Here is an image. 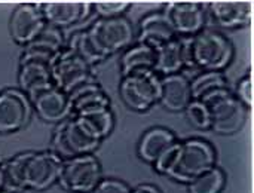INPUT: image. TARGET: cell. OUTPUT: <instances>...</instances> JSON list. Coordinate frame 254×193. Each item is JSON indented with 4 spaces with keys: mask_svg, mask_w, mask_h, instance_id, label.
Segmentation results:
<instances>
[{
    "mask_svg": "<svg viewBox=\"0 0 254 193\" xmlns=\"http://www.w3.org/2000/svg\"><path fill=\"white\" fill-rule=\"evenodd\" d=\"M188 68L199 71H223L234 60V45L229 37L213 27H204L192 37H183Z\"/></svg>",
    "mask_w": 254,
    "mask_h": 193,
    "instance_id": "6da1fadb",
    "label": "cell"
},
{
    "mask_svg": "<svg viewBox=\"0 0 254 193\" xmlns=\"http://www.w3.org/2000/svg\"><path fill=\"white\" fill-rule=\"evenodd\" d=\"M198 101L207 106L211 118L210 129L219 135L237 134L247 121L249 109L237 98L229 86L216 89Z\"/></svg>",
    "mask_w": 254,
    "mask_h": 193,
    "instance_id": "7a4b0ae2",
    "label": "cell"
},
{
    "mask_svg": "<svg viewBox=\"0 0 254 193\" xmlns=\"http://www.w3.org/2000/svg\"><path fill=\"white\" fill-rule=\"evenodd\" d=\"M217 153L214 146L204 138H188L180 141L177 162L170 173V179L188 185L190 180L216 167Z\"/></svg>",
    "mask_w": 254,
    "mask_h": 193,
    "instance_id": "3957f363",
    "label": "cell"
},
{
    "mask_svg": "<svg viewBox=\"0 0 254 193\" xmlns=\"http://www.w3.org/2000/svg\"><path fill=\"white\" fill-rule=\"evenodd\" d=\"M86 30L106 60L135 43V31L127 16L97 18Z\"/></svg>",
    "mask_w": 254,
    "mask_h": 193,
    "instance_id": "277c9868",
    "label": "cell"
},
{
    "mask_svg": "<svg viewBox=\"0 0 254 193\" xmlns=\"http://www.w3.org/2000/svg\"><path fill=\"white\" fill-rule=\"evenodd\" d=\"M119 95L128 109L138 113L147 112L159 103L161 77L153 70L124 76L119 83Z\"/></svg>",
    "mask_w": 254,
    "mask_h": 193,
    "instance_id": "5b68a950",
    "label": "cell"
},
{
    "mask_svg": "<svg viewBox=\"0 0 254 193\" xmlns=\"http://www.w3.org/2000/svg\"><path fill=\"white\" fill-rule=\"evenodd\" d=\"M103 180V168L94 153L63 161L58 185L68 193H91Z\"/></svg>",
    "mask_w": 254,
    "mask_h": 193,
    "instance_id": "8992f818",
    "label": "cell"
},
{
    "mask_svg": "<svg viewBox=\"0 0 254 193\" xmlns=\"http://www.w3.org/2000/svg\"><path fill=\"white\" fill-rule=\"evenodd\" d=\"M100 143L101 141L92 138L82 128L74 116H70L57 125L51 140V152H54L63 161H67L74 156L94 153Z\"/></svg>",
    "mask_w": 254,
    "mask_h": 193,
    "instance_id": "52a82bcc",
    "label": "cell"
},
{
    "mask_svg": "<svg viewBox=\"0 0 254 193\" xmlns=\"http://www.w3.org/2000/svg\"><path fill=\"white\" fill-rule=\"evenodd\" d=\"M22 156L24 185L27 191L42 192L58 183L63 159L54 152H25Z\"/></svg>",
    "mask_w": 254,
    "mask_h": 193,
    "instance_id": "ba28073f",
    "label": "cell"
},
{
    "mask_svg": "<svg viewBox=\"0 0 254 193\" xmlns=\"http://www.w3.org/2000/svg\"><path fill=\"white\" fill-rule=\"evenodd\" d=\"M33 106L18 88L0 91V134H13L25 128L31 119Z\"/></svg>",
    "mask_w": 254,
    "mask_h": 193,
    "instance_id": "9c48e42d",
    "label": "cell"
},
{
    "mask_svg": "<svg viewBox=\"0 0 254 193\" xmlns=\"http://www.w3.org/2000/svg\"><path fill=\"white\" fill-rule=\"evenodd\" d=\"M52 82L60 91L70 94L82 83L92 80L91 67L73 51L64 48L58 58L51 65Z\"/></svg>",
    "mask_w": 254,
    "mask_h": 193,
    "instance_id": "30bf717a",
    "label": "cell"
},
{
    "mask_svg": "<svg viewBox=\"0 0 254 193\" xmlns=\"http://www.w3.org/2000/svg\"><path fill=\"white\" fill-rule=\"evenodd\" d=\"M162 12L177 37H192L205 27V4L201 1H167Z\"/></svg>",
    "mask_w": 254,
    "mask_h": 193,
    "instance_id": "8fae6325",
    "label": "cell"
},
{
    "mask_svg": "<svg viewBox=\"0 0 254 193\" xmlns=\"http://www.w3.org/2000/svg\"><path fill=\"white\" fill-rule=\"evenodd\" d=\"M40 3H19L9 18L10 37L22 48L30 45L45 28Z\"/></svg>",
    "mask_w": 254,
    "mask_h": 193,
    "instance_id": "7c38bea8",
    "label": "cell"
},
{
    "mask_svg": "<svg viewBox=\"0 0 254 193\" xmlns=\"http://www.w3.org/2000/svg\"><path fill=\"white\" fill-rule=\"evenodd\" d=\"M30 101L33 112H36V115L43 122L58 125L71 116V104L68 95L55 86L37 94Z\"/></svg>",
    "mask_w": 254,
    "mask_h": 193,
    "instance_id": "4fadbf2b",
    "label": "cell"
},
{
    "mask_svg": "<svg viewBox=\"0 0 254 193\" xmlns=\"http://www.w3.org/2000/svg\"><path fill=\"white\" fill-rule=\"evenodd\" d=\"M40 9L46 24L60 30L83 21L92 10L91 1H42Z\"/></svg>",
    "mask_w": 254,
    "mask_h": 193,
    "instance_id": "5bb4252c",
    "label": "cell"
},
{
    "mask_svg": "<svg viewBox=\"0 0 254 193\" xmlns=\"http://www.w3.org/2000/svg\"><path fill=\"white\" fill-rule=\"evenodd\" d=\"M177 37L170 24L167 15L162 10L150 12L144 15L138 22V31L135 34L137 43H144L152 48H158L168 40Z\"/></svg>",
    "mask_w": 254,
    "mask_h": 193,
    "instance_id": "9a60e30c",
    "label": "cell"
},
{
    "mask_svg": "<svg viewBox=\"0 0 254 193\" xmlns=\"http://www.w3.org/2000/svg\"><path fill=\"white\" fill-rule=\"evenodd\" d=\"M18 85L28 100L55 86L52 82L51 65L40 61H19Z\"/></svg>",
    "mask_w": 254,
    "mask_h": 193,
    "instance_id": "2e32d148",
    "label": "cell"
},
{
    "mask_svg": "<svg viewBox=\"0 0 254 193\" xmlns=\"http://www.w3.org/2000/svg\"><path fill=\"white\" fill-rule=\"evenodd\" d=\"M207 7L219 27L234 30L252 22V1H208Z\"/></svg>",
    "mask_w": 254,
    "mask_h": 193,
    "instance_id": "e0dca14e",
    "label": "cell"
},
{
    "mask_svg": "<svg viewBox=\"0 0 254 193\" xmlns=\"http://www.w3.org/2000/svg\"><path fill=\"white\" fill-rule=\"evenodd\" d=\"M192 101L190 80L182 74H170L161 77V106L173 113L185 112L188 104Z\"/></svg>",
    "mask_w": 254,
    "mask_h": 193,
    "instance_id": "ac0fdd59",
    "label": "cell"
},
{
    "mask_svg": "<svg viewBox=\"0 0 254 193\" xmlns=\"http://www.w3.org/2000/svg\"><path fill=\"white\" fill-rule=\"evenodd\" d=\"M67 95L71 104V116L83 112H91L95 109L110 107L109 95L95 79L82 83Z\"/></svg>",
    "mask_w": 254,
    "mask_h": 193,
    "instance_id": "d6986e66",
    "label": "cell"
},
{
    "mask_svg": "<svg viewBox=\"0 0 254 193\" xmlns=\"http://www.w3.org/2000/svg\"><path fill=\"white\" fill-rule=\"evenodd\" d=\"M155 49H156V60H155L153 71L159 77L182 73V70L186 67L183 37H174Z\"/></svg>",
    "mask_w": 254,
    "mask_h": 193,
    "instance_id": "ffe728a7",
    "label": "cell"
},
{
    "mask_svg": "<svg viewBox=\"0 0 254 193\" xmlns=\"http://www.w3.org/2000/svg\"><path fill=\"white\" fill-rule=\"evenodd\" d=\"M177 141V135L165 127H153L147 129L137 146L138 158L147 164H152L171 146Z\"/></svg>",
    "mask_w": 254,
    "mask_h": 193,
    "instance_id": "44dd1931",
    "label": "cell"
},
{
    "mask_svg": "<svg viewBox=\"0 0 254 193\" xmlns=\"http://www.w3.org/2000/svg\"><path fill=\"white\" fill-rule=\"evenodd\" d=\"M156 60V49L144 45V43H134L128 49L122 52L121 57V74L128 76L140 71L153 70Z\"/></svg>",
    "mask_w": 254,
    "mask_h": 193,
    "instance_id": "7402d4cb",
    "label": "cell"
},
{
    "mask_svg": "<svg viewBox=\"0 0 254 193\" xmlns=\"http://www.w3.org/2000/svg\"><path fill=\"white\" fill-rule=\"evenodd\" d=\"M82 128L95 140L103 141L107 138L115 128V113L110 107L95 109L91 112H83L73 115Z\"/></svg>",
    "mask_w": 254,
    "mask_h": 193,
    "instance_id": "603a6c76",
    "label": "cell"
},
{
    "mask_svg": "<svg viewBox=\"0 0 254 193\" xmlns=\"http://www.w3.org/2000/svg\"><path fill=\"white\" fill-rule=\"evenodd\" d=\"M65 48L70 49V51H73L74 54H77L89 67H92V65L98 64V63H103L106 60L98 52V49L94 45V42H92V39H91V36H89V33H88L86 28L74 31L70 36Z\"/></svg>",
    "mask_w": 254,
    "mask_h": 193,
    "instance_id": "cb8c5ba5",
    "label": "cell"
},
{
    "mask_svg": "<svg viewBox=\"0 0 254 193\" xmlns=\"http://www.w3.org/2000/svg\"><path fill=\"white\" fill-rule=\"evenodd\" d=\"M27 46L33 48L36 51H40V52H43V54H46L49 57L58 58V55L65 48V39H64L63 30L46 24L45 28L39 33V36Z\"/></svg>",
    "mask_w": 254,
    "mask_h": 193,
    "instance_id": "d4e9b609",
    "label": "cell"
},
{
    "mask_svg": "<svg viewBox=\"0 0 254 193\" xmlns=\"http://www.w3.org/2000/svg\"><path fill=\"white\" fill-rule=\"evenodd\" d=\"M226 185V174L217 165L190 180L188 193H222Z\"/></svg>",
    "mask_w": 254,
    "mask_h": 193,
    "instance_id": "484cf974",
    "label": "cell"
},
{
    "mask_svg": "<svg viewBox=\"0 0 254 193\" xmlns=\"http://www.w3.org/2000/svg\"><path fill=\"white\" fill-rule=\"evenodd\" d=\"M226 86L229 85L223 71H199V74L190 80L192 100H201L213 91Z\"/></svg>",
    "mask_w": 254,
    "mask_h": 193,
    "instance_id": "4316f807",
    "label": "cell"
},
{
    "mask_svg": "<svg viewBox=\"0 0 254 193\" xmlns=\"http://www.w3.org/2000/svg\"><path fill=\"white\" fill-rule=\"evenodd\" d=\"M186 118L190 122V125L199 131H207L211 127V118L207 106L198 100H192L188 107L185 109Z\"/></svg>",
    "mask_w": 254,
    "mask_h": 193,
    "instance_id": "83f0119b",
    "label": "cell"
},
{
    "mask_svg": "<svg viewBox=\"0 0 254 193\" xmlns=\"http://www.w3.org/2000/svg\"><path fill=\"white\" fill-rule=\"evenodd\" d=\"M129 7H131V1H119V0H107V1L92 3V10L98 15V18L124 16V13Z\"/></svg>",
    "mask_w": 254,
    "mask_h": 193,
    "instance_id": "f1b7e54d",
    "label": "cell"
},
{
    "mask_svg": "<svg viewBox=\"0 0 254 193\" xmlns=\"http://www.w3.org/2000/svg\"><path fill=\"white\" fill-rule=\"evenodd\" d=\"M179 152H180V141L177 140L174 144H171L155 162H153V167L156 170L158 174H162L165 177L170 176V173L173 171L176 162H177V158H179Z\"/></svg>",
    "mask_w": 254,
    "mask_h": 193,
    "instance_id": "f546056e",
    "label": "cell"
},
{
    "mask_svg": "<svg viewBox=\"0 0 254 193\" xmlns=\"http://www.w3.org/2000/svg\"><path fill=\"white\" fill-rule=\"evenodd\" d=\"M237 95V98L247 107L252 109L253 107V80H252V74H246L237 85V89L234 92Z\"/></svg>",
    "mask_w": 254,
    "mask_h": 193,
    "instance_id": "4dcf8cb0",
    "label": "cell"
},
{
    "mask_svg": "<svg viewBox=\"0 0 254 193\" xmlns=\"http://www.w3.org/2000/svg\"><path fill=\"white\" fill-rule=\"evenodd\" d=\"M91 193H132V189L122 180L103 179Z\"/></svg>",
    "mask_w": 254,
    "mask_h": 193,
    "instance_id": "1f68e13d",
    "label": "cell"
},
{
    "mask_svg": "<svg viewBox=\"0 0 254 193\" xmlns=\"http://www.w3.org/2000/svg\"><path fill=\"white\" fill-rule=\"evenodd\" d=\"M132 193H162V192H161L156 186L144 183V185H138L137 188H134V189H132Z\"/></svg>",
    "mask_w": 254,
    "mask_h": 193,
    "instance_id": "d6a6232c",
    "label": "cell"
},
{
    "mask_svg": "<svg viewBox=\"0 0 254 193\" xmlns=\"http://www.w3.org/2000/svg\"><path fill=\"white\" fill-rule=\"evenodd\" d=\"M4 191V179H3V168H1V162H0V193Z\"/></svg>",
    "mask_w": 254,
    "mask_h": 193,
    "instance_id": "836d02e7",
    "label": "cell"
}]
</instances>
